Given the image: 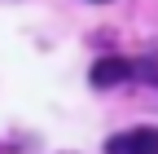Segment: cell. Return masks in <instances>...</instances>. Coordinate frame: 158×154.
Instances as JSON below:
<instances>
[{
	"label": "cell",
	"mask_w": 158,
	"mask_h": 154,
	"mask_svg": "<svg viewBox=\"0 0 158 154\" xmlns=\"http://www.w3.org/2000/svg\"><path fill=\"white\" fill-rule=\"evenodd\" d=\"M106 154H158V128H127L106 141Z\"/></svg>",
	"instance_id": "cell-1"
},
{
	"label": "cell",
	"mask_w": 158,
	"mask_h": 154,
	"mask_svg": "<svg viewBox=\"0 0 158 154\" xmlns=\"http://www.w3.org/2000/svg\"><path fill=\"white\" fill-rule=\"evenodd\" d=\"M132 75H136L132 57H97L92 71H88V79H92V88H114V84L132 79Z\"/></svg>",
	"instance_id": "cell-2"
}]
</instances>
